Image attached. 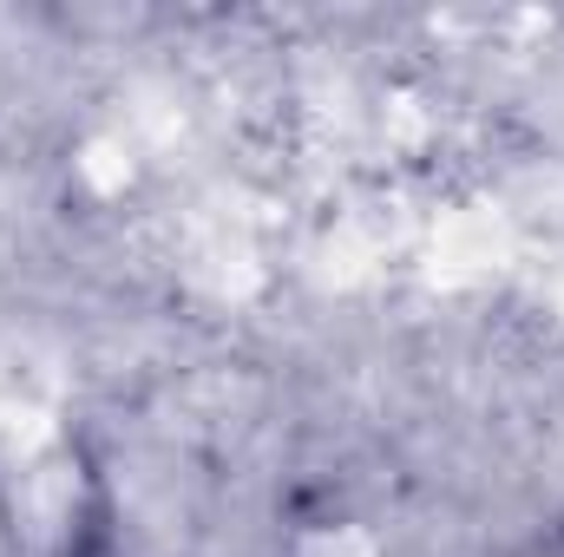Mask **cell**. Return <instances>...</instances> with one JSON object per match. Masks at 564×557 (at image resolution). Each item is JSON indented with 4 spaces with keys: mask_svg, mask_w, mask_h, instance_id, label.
<instances>
[{
    "mask_svg": "<svg viewBox=\"0 0 564 557\" xmlns=\"http://www.w3.org/2000/svg\"><path fill=\"white\" fill-rule=\"evenodd\" d=\"M512 557H564V525L552 532V538H532L525 551H512Z\"/></svg>",
    "mask_w": 564,
    "mask_h": 557,
    "instance_id": "obj_3",
    "label": "cell"
},
{
    "mask_svg": "<svg viewBox=\"0 0 564 557\" xmlns=\"http://www.w3.org/2000/svg\"><path fill=\"white\" fill-rule=\"evenodd\" d=\"M13 485V525L20 557H119L112 525V485L79 433H53L46 446L26 452Z\"/></svg>",
    "mask_w": 564,
    "mask_h": 557,
    "instance_id": "obj_1",
    "label": "cell"
},
{
    "mask_svg": "<svg viewBox=\"0 0 564 557\" xmlns=\"http://www.w3.org/2000/svg\"><path fill=\"white\" fill-rule=\"evenodd\" d=\"M0 557H20V525H13V485L0 472Z\"/></svg>",
    "mask_w": 564,
    "mask_h": 557,
    "instance_id": "obj_2",
    "label": "cell"
}]
</instances>
